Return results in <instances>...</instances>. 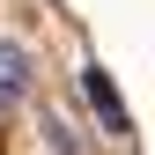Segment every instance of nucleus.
Returning <instances> with one entry per match:
<instances>
[{"mask_svg": "<svg viewBox=\"0 0 155 155\" xmlns=\"http://www.w3.org/2000/svg\"><path fill=\"white\" fill-rule=\"evenodd\" d=\"M22 96H30V52L15 37H0V118H15Z\"/></svg>", "mask_w": 155, "mask_h": 155, "instance_id": "1", "label": "nucleus"}, {"mask_svg": "<svg viewBox=\"0 0 155 155\" xmlns=\"http://www.w3.org/2000/svg\"><path fill=\"white\" fill-rule=\"evenodd\" d=\"M81 96H89L96 111H104V126H111V133H133V118H126V104H118V89H111V74L96 67V59L81 67Z\"/></svg>", "mask_w": 155, "mask_h": 155, "instance_id": "2", "label": "nucleus"}]
</instances>
